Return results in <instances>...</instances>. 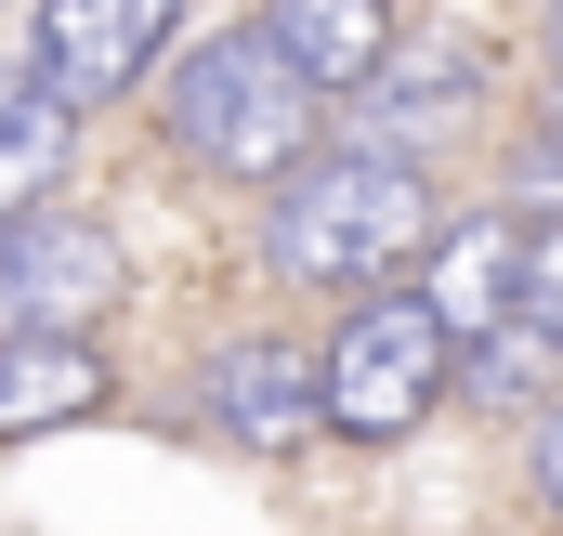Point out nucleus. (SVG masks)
<instances>
[{"label": "nucleus", "mask_w": 563, "mask_h": 536, "mask_svg": "<svg viewBox=\"0 0 563 536\" xmlns=\"http://www.w3.org/2000/svg\"><path fill=\"white\" fill-rule=\"evenodd\" d=\"M432 223H445V197L380 144L276 170V275H301V288H380L432 249Z\"/></svg>", "instance_id": "obj_1"}, {"label": "nucleus", "mask_w": 563, "mask_h": 536, "mask_svg": "<svg viewBox=\"0 0 563 536\" xmlns=\"http://www.w3.org/2000/svg\"><path fill=\"white\" fill-rule=\"evenodd\" d=\"M170 144L236 170V183H276L288 157H314V79L263 26H223V40H197L170 66Z\"/></svg>", "instance_id": "obj_2"}, {"label": "nucleus", "mask_w": 563, "mask_h": 536, "mask_svg": "<svg viewBox=\"0 0 563 536\" xmlns=\"http://www.w3.org/2000/svg\"><path fill=\"white\" fill-rule=\"evenodd\" d=\"M445 367H459V340L420 314V288L380 275L367 314H341V340H328V367H314V418L354 432V445H394V432H420V418H432Z\"/></svg>", "instance_id": "obj_3"}, {"label": "nucleus", "mask_w": 563, "mask_h": 536, "mask_svg": "<svg viewBox=\"0 0 563 536\" xmlns=\"http://www.w3.org/2000/svg\"><path fill=\"white\" fill-rule=\"evenodd\" d=\"M119 301V236L79 210H0V327H92Z\"/></svg>", "instance_id": "obj_4"}, {"label": "nucleus", "mask_w": 563, "mask_h": 536, "mask_svg": "<svg viewBox=\"0 0 563 536\" xmlns=\"http://www.w3.org/2000/svg\"><path fill=\"white\" fill-rule=\"evenodd\" d=\"M157 40H170V0H40V92L106 105L119 79H144Z\"/></svg>", "instance_id": "obj_5"}, {"label": "nucleus", "mask_w": 563, "mask_h": 536, "mask_svg": "<svg viewBox=\"0 0 563 536\" xmlns=\"http://www.w3.org/2000/svg\"><path fill=\"white\" fill-rule=\"evenodd\" d=\"M106 405L92 327H0V432H66Z\"/></svg>", "instance_id": "obj_6"}, {"label": "nucleus", "mask_w": 563, "mask_h": 536, "mask_svg": "<svg viewBox=\"0 0 563 536\" xmlns=\"http://www.w3.org/2000/svg\"><path fill=\"white\" fill-rule=\"evenodd\" d=\"M263 40L314 92H367L380 53H394V0H263Z\"/></svg>", "instance_id": "obj_7"}, {"label": "nucleus", "mask_w": 563, "mask_h": 536, "mask_svg": "<svg viewBox=\"0 0 563 536\" xmlns=\"http://www.w3.org/2000/svg\"><path fill=\"white\" fill-rule=\"evenodd\" d=\"M210 418L276 458V445L314 432V367H301L288 340H236V354H210Z\"/></svg>", "instance_id": "obj_8"}, {"label": "nucleus", "mask_w": 563, "mask_h": 536, "mask_svg": "<svg viewBox=\"0 0 563 536\" xmlns=\"http://www.w3.org/2000/svg\"><path fill=\"white\" fill-rule=\"evenodd\" d=\"M420 314L445 340H485L511 314V223H432L420 249Z\"/></svg>", "instance_id": "obj_9"}, {"label": "nucleus", "mask_w": 563, "mask_h": 536, "mask_svg": "<svg viewBox=\"0 0 563 536\" xmlns=\"http://www.w3.org/2000/svg\"><path fill=\"white\" fill-rule=\"evenodd\" d=\"M66 144H79V105H66V92L0 79V210H26V197L66 170Z\"/></svg>", "instance_id": "obj_10"}, {"label": "nucleus", "mask_w": 563, "mask_h": 536, "mask_svg": "<svg viewBox=\"0 0 563 536\" xmlns=\"http://www.w3.org/2000/svg\"><path fill=\"white\" fill-rule=\"evenodd\" d=\"M459 354H472L459 380H472L485 405H538V393L563 380V340H538L525 314H498V327H485V340H459Z\"/></svg>", "instance_id": "obj_11"}, {"label": "nucleus", "mask_w": 563, "mask_h": 536, "mask_svg": "<svg viewBox=\"0 0 563 536\" xmlns=\"http://www.w3.org/2000/svg\"><path fill=\"white\" fill-rule=\"evenodd\" d=\"M511 314L563 340V223H511Z\"/></svg>", "instance_id": "obj_12"}, {"label": "nucleus", "mask_w": 563, "mask_h": 536, "mask_svg": "<svg viewBox=\"0 0 563 536\" xmlns=\"http://www.w3.org/2000/svg\"><path fill=\"white\" fill-rule=\"evenodd\" d=\"M538 484H551V511H563V418L538 432Z\"/></svg>", "instance_id": "obj_13"}, {"label": "nucleus", "mask_w": 563, "mask_h": 536, "mask_svg": "<svg viewBox=\"0 0 563 536\" xmlns=\"http://www.w3.org/2000/svg\"><path fill=\"white\" fill-rule=\"evenodd\" d=\"M551 66H563V13H551Z\"/></svg>", "instance_id": "obj_14"}]
</instances>
